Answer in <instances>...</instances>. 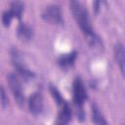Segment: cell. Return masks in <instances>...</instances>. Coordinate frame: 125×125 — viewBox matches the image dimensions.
Returning <instances> with one entry per match:
<instances>
[{
	"mask_svg": "<svg viewBox=\"0 0 125 125\" xmlns=\"http://www.w3.org/2000/svg\"><path fill=\"white\" fill-rule=\"evenodd\" d=\"M69 7H70V10L72 12V15H73L76 22L78 23L79 27L81 28V30L83 31L85 36H87V39L90 42V44L92 46L100 45L101 44L100 38L93 31V27L91 24L88 11L84 7V5L78 1H70Z\"/></svg>",
	"mask_w": 125,
	"mask_h": 125,
	"instance_id": "cell-1",
	"label": "cell"
},
{
	"mask_svg": "<svg viewBox=\"0 0 125 125\" xmlns=\"http://www.w3.org/2000/svg\"><path fill=\"white\" fill-rule=\"evenodd\" d=\"M87 99V93L84 87V84L80 78H76L73 82V101L78 110V117L80 120H83V104Z\"/></svg>",
	"mask_w": 125,
	"mask_h": 125,
	"instance_id": "cell-2",
	"label": "cell"
},
{
	"mask_svg": "<svg viewBox=\"0 0 125 125\" xmlns=\"http://www.w3.org/2000/svg\"><path fill=\"white\" fill-rule=\"evenodd\" d=\"M42 18L49 22L56 23V24H62V12L61 8L59 5L52 4L47 6L43 13H42Z\"/></svg>",
	"mask_w": 125,
	"mask_h": 125,
	"instance_id": "cell-3",
	"label": "cell"
},
{
	"mask_svg": "<svg viewBox=\"0 0 125 125\" xmlns=\"http://www.w3.org/2000/svg\"><path fill=\"white\" fill-rule=\"evenodd\" d=\"M7 83L16 99V101L21 104L24 101V97L22 94V88H21V84L18 78V76L14 73H9L7 75Z\"/></svg>",
	"mask_w": 125,
	"mask_h": 125,
	"instance_id": "cell-4",
	"label": "cell"
},
{
	"mask_svg": "<svg viewBox=\"0 0 125 125\" xmlns=\"http://www.w3.org/2000/svg\"><path fill=\"white\" fill-rule=\"evenodd\" d=\"M29 109L32 113L38 114L43 109V99L40 93H34L29 99Z\"/></svg>",
	"mask_w": 125,
	"mask_h": 125,
	"instance_id": "cell-5",
	"label": "cell"
},
{
	"mask_svg": "<svg viewBox=\"0 0 125 125\" xmlns=\"http://www.w3.org/2000/svg\"><path fill=\"white\" fill-rule=\"evenodd\" d=\"M60 107L61 108H60L58 118L56 120L55 125H67L68 121L70 120V115H71L70 107L67 103H65L64 104H62Z\"/></svg>",
	"mask_w": 125,
	"mask_h": 125,
	"instance_id": "cell-6",
	"label": "cell"
},
{
	"mask_svg": "<svg viewBox=\"0 0 125 125\" xmlns=\"http://www.w3.org/2000/svg\"><path fill=\"white\" fill-rule=\"evenodd\" d=\"M114 57L119 64L120 70L122 73L124 72V63H125V52H124V47L121 43H117L114 46Z\"/></svg>",
	"mask_w": 125,
	"mask_h": 125,
	"instance_id": "cell-7",
	"label": "cell"
},
{
	"mask_svg": "<svg viewBox=\"0 0 125 125\" xmlns=\"http://www.w3.org/2000/svg\"><path fill=\"white\" fill-rule=\"evenodd\" d=\"M13 56H14V59H13L14 65H15V67L17 68V70L21 73V75H22L24 78H30V77H33L34 73H33L32 71H30L29 69H27V68L21 63V62L20 61V59L18 58V56H16V54H14Z\"/></svg>",
	"mask_w": 125,
	"mask_h": 125,
	"instance_id": "cell-8",
	"label": "cell"
},
{
	"mask_svg": "<svg viewBox=\"0 0 125 125\" xmlns=\"http://www.w3.org/2000/svg\"><path fill=\"white\" fill-rule=\"evenodd\" d=\"M17 32H18V36L21 40H24V41H27V40L31 39L32 34H33L32 28L28 24H25V23H21L18 27Z\"/></svg>",
	"mask_w": 125,
	"mask_h": 125,
	"instance_id": "cell-9",
	"label": "cell"
},
{
	"mask_svg": "<svg viewBox=\"0 0 125 125\" xmlns=\"http://www.w3.org/2000/svg\"><path fill=\"white\" fill-rule=\"evenodd\" d=\"M75 59H76V52H72V53L61 56L58 60V63L62 67H68L73 64Z\"/></svg>",
	"mask_w": 125,
	"mask_h": 125,
	"instance_id": "cell-10",
	"label": "cell"
},
{
	"mask_svg": "<svg viewBox=\"0 0 125 125\" xmlns=\"http://www.w3.org/2000/svg\"><path fill=\"white\" fill-rule=\"evenodd\" d=\"M92 118L96 125H108V123L104 119L103 113L100 111L99 107L95 104L92 105Z\"/></svg>",
	"mask_w": 125,
	"mask_h": 125,
	"instance_id": "cell-11",
	"label": "cell"
},
{
	"mask_svg": "<svg viewBox=\"0 0 125 125\" xmlns=\"http://www.w3.org/2000/svg\"><path fill=\"white\" fill-rule=\"evenodd\" d=\"M22 10H23V4L21 2H13L11 4V7H10V10L9 11L12 14L13 18L16 17V18L20 19L21 16Z\"/></svg>",
	"mask_w": 125,
	"mask_h": 125,
	"instance_id": "cell-12",
	"label": "cell"
},
{
	"mask_svg": "<svg viewBox=\"0 0 125 125\" xmlns=\"http://www.w3.org/2000/svg\"><path fill=\"white\" fill-rule=\"evenodd\" d=\"M50 91H51V94H52L53 98L55 99V101L57 102V104H58L60 106H62V104H64L66 103L65 100L62 97L61 93L58 91V89H57L55 86H51V87H50Z\"/></svg>",
	"mask_w": 125,
	"mask_h": 125,
	"instance_id": "cell-13",
	"label": "cell"
},
{
	"mask_svg": "<svg viewBox=\"0 0 125 125\" xmlns=\"http://www.w3.org/2000/svg\"><path fill=\"white\" fill-rule=\"evenodd\" d=\"M12 19H13V16H12V14L10 13V11H5V12L3 13L2 21H3V23H4L5 26H8V25L10 24Z\"/></svg>",
	"mask_w": 125,
	"mask_h": 125,
	"instance_id": "cell-14",
	"label": "cell"
},
{
	"mask_svg": "<svg viewBox=\"0 0 125 125\" xmlns=\"http://www.w3.org/2000/svg\"><path fill=\"white\" fill-rule=\"evenodd\" d=\"M0 101L4 106H6L8 104V98L6 96V92H5L4 88L2 86H0Z\"/></svg>",
	"mask_w": 125,
	"mask_h": 125,
	"instance_id": "cell-15",
	"label": "cell"
}]
</instances>
